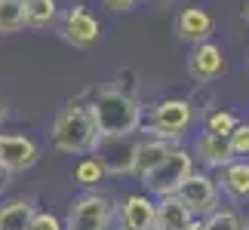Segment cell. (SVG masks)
Here are the masks:
<instances>
[{
	"label": "cell",
	"mask_w": 249,
	"mask_h": 230,
	"mask_svg": "<svg viewBox=\"0 0 249 230\" xmlns=\"http://www.w3.org/2000/svg\"><path fill=\"white\" fill-rule=\"evenodd\" d=\"M86 108H89V117L99 135H136L145 123V111H142L139 99L126 89H117V86L95 89Z\"/></svg>",
	"instance_id": "6da1fadb"
},
{
	"label": "cell",
	"mask_w": 249,
	"mask_h": 230,
	"mask_svg": "<svg viewBox=\"0 0 249 230\" xmlns=\"http://www.w3.org/2000/svg\"><path fill=\"white\" fill-rule=\"evenodd\" d=\"M95 138H99V132H95L86 101H68L55 111L53 126H50L53 150L65 153V157H86L92 150Z\"/></svg>",
	"instance_id": "7a4b0ae2"
},
{
	"label": "cell",
	"mask_w": 249,
	"mask_h": 230,
	"mask_svg": "<svg viewBox=\"0 0 249 230\" xmlns=\"http://www.w3.org/2000/svg\"><path fill=\"white\" fill-rule=\"evenodd\" d=\"M194 129V104L178 95H166L151 104L148 123H142L139 132H145L151 138H166L172 145H181L188 138V132Z\"/></svg>",
	"instance_id": "3957f363"
},
{
	"label": "cell",
	"mask_w": 249,
	"mask_h": 230,
	"mask_svg": "<svg viewBox=\"0 0 249 230\" xmlns=\"http://www.w3.org/2000/svg\"><path fill=\"white\" fill-rule=\"evenodd\" d=\"M114 212H117V203L108 194H102L99 187L83 190L68 203L65 230H108L114 227Z\"/></svg>",
	"instance_id": "277c9868"
},
{
	"label": "cell",
	"mask_w": 249,
	"mask_h": 230,
	"mask_svg": "<svg viewBox=\"0 0 249 230\" xmlns=\"http://www.w3.org/2000/svg\"><path fill=\"white\" fill-rule=\"evenodd\" d=\"M194 169H197V163H194V153H191V148L176 145V148L166 153V160L160 163V166L151 172L145 181H139V184L145 187V194H151L154 199L172 197V194L178 190V184H181V181H185Z\"/></svg>",
	"instance_id": "5b68a950"
},
{
	"label": "cell",
	"mask_w": 249,
	"mask_h": 230,
	"mask_svg": "<svg viewBox=\"0 0 249 230\" xmlns=\"http://www.w3.org/2000/svg\"><path fill=\"white\" fill-rule=\"evenodd\" d=\"M136 150H139V132L136 135H99L89 153L102 163L105 175L120 178V175H132Z\"/></svg>",
	"instance_id": "8992f818"
},
{
	"label": "cell",
	"mask_w": 249,
	"mask_h": 230,
	"mask_svg": "<svg viewBox=\"0 0 249 230\" xmlns=\"http://www.w3.org/2000/svg\"><path fill=\"white\" fill-rule=\"evenodd\" d=\"M176 197L191 209L194 218H206L209 212H215L222 206V190H218V181L213 172L206 169H194L191 175L178 184Z\"/></svg>",
	"instance_id": "52a82bcc"
},
{
	"label": "cell",
	"mask_w": 249,
	"mask_h": 230,
	"mask_svg": "<svg viewBox=\"0 0 249 230\" xmlns=\"http://www.w3.org/2000/svg\"><path fill=\"white\" fill-rule=\"evenodd\" d=\"M59 37L74 49H92L102 40V22L86 3H74L59 16Z\"/></svg>",
	"instance_id": "ba28073f"
},
{
	"label": "cell",
	"mask_w": 249,
	"mask_h": 230,
	"mask_svg": "<svg viewBox=\"0 0 249 230\" xmlns=\"http://www.w3.org/2000/svg\"><path fill=\"white\" fill-rule=\"evenodd\" d=\"M40 163V145L25 132H0V175H22Z\"/></svg>",
	"instance_id": "9c48e42d"
},
{
	"label": "cell",
	"mask_w": 249,
	"mask_h": 230,
	"mask_svg": "<svg viewBox=\"0 0 249 230\" xmlns=\"http://www.w3.org/2000/svg\"><path fill=\"white\" fill-rule=\"evenodd\" d=\"M185 71H188V77H191L197 86L215 83L218 77H225V71H228L225 49H222L215 40H203V43L191 46L188 62H185Z\"/></svg>",
	"instance_id": "30bf717a"
},
{
	"label": "cell",
	"mask_w": 249,
	"mask_h": 230,
	"mask_svg": "<svg viewBox=\"0 0 249 230\" xmlns=\"http://www.w3.org/2000/svg\"><path fill=\"white\" fill-rule=\"evenodd\" d=\"M154 209H157V199L151 194H126L117 203L114 227L117 230H154Z\"/></svg>",
	"instance_id": "8fae6325"
},
{
	"label": "cell",
	"mask_w": 249,
	"mask_h": 230,
	"mask_svg": "<svg viewBox=\"0 0 249 230\" xmlns=\"http://www.w3.org/2000/svg\"><path fill=\"white\" fill-rule=\"evenodd\" d=\"M172 28H176V37H178V40L197 46V43H203V40L213 37L215 18L203 6H181L178 16H176V22H172Z\"/></svg>",
	"instance_id": "7c38bea8"
},
{
	"label": "cell",
	"mask_w": 249,
	"mask_h": 230,
	"mask_svg": "<svg viewBox=\"0 0 249 230\" xmlns=\"http://www.w3.org/2000/svg\"><path fill=\"white\" fill-rule=\"evenodd\" d=\"M191 153H194V163H200L206 172H218L234 160L231 148H228V138L225 135H213V132H200L194 148H191Z\"/></svg>",
	"instance_id": "4fadbf2b"
},
{
	"label": "cell",
	"mask_w": 249,
	"mask_h": 230,
	"mask_svg": "<svg viewBox=\"0 0 249 230\" xmlns=\"http://www.w3.org/2000/svg\"><path fill=\"white\" fill-rule=\"evenodd\" d=\"M218 190L231 203H249V160H231L225 169H218Z\"/></svg>",
	"instance_id": "5bb4252c"
},
{
	"label": "cell",
	"mask_w": 249,
	"mask_h": 230,
	"mask_svg": "<svg viewBox=\"0 0 249 230\" xmlns=\"http://www.w3.org/2000/svg\"><path fill=\"white\" fill-rule=\"evenodd\" d=\"M176 148L172 141H166V138H151V135H145V138H139V150H136V166H132V178H139V181H145L151 172H154L160 163L166 160V153Z\"/></svg>",
	"instance_id": "9a60e30c"
},
{
	"label": "cell",
	"mask_w": 249,
	"mask_h": 230,
	"mask_svg": "<svg viewBox=\"0 0 249 230\" xmlns=\"http://www.w3.org/2000/svg\"><path fill=\"white\" fill-rule=\"evenodd\" d=\"M197 218L191 215V209L181 199L172 197H160L157 209H154V230H188Z\"/></svg>",
	"instance_id": "2e32d148"
},
{
	"label": "cell",
	"mask_w": 249,
	"mask_h": 230,
	"mask_svg": "<svg viewBox=\"0 0 249 230\" xmlns=\"http://www.w3.org/2000/svg\"><path fill=\"white\" fill-rule=\"evenodd\" d=\"M37 212V199L28 194H16L0 199V230H28V221Z\"/></svg>",
	"instance_id": "e0dca14e"
},
{
	"label": "cell",
	"mask_w": 249,
	"mask_h": 230,
	"mask_svg": "<svg viewBox=\"0 0 249 230\" xmlns=\"http://www.w3.org/2000/svg\"><path fill=\"white\" fill-rule=\"evenodd\" d=\"M25 3V28H53L59 22L62 9H59V0H22Z\"/></svg>",
	"instance_id": "ac0fdd59"
},
{
	"label": "cell",
	"mask_w": 249,
	"mask_h": 230,
	"mask_svg": "<svg viewBox=\"0 0 249 230\" xmlns=\"http://www.w3.org/2000/svg\"><path fill=\"white\" fill-rule=\"evenodd\" d=\"M71 178L77 181V184L83 190H92V187H99L105 178V169H102V163L92 157V153H86V157H80L77 163H74V169H71Z\"/></svg>",
	"instance_id": "d6986e66"
},
{
	"label": "cell",
	"mask_w": 249,
	"mask_h": 230,
	"mask_svg": "<svg viewBox=\"0 0 249 230\" xmlns=\"http://www.w3.org/2000/svg\"><path fill=\"white\" fill-rule=\"evenodd\" d=\"M200 230H246L243 215L231 206H218L215 212H209L206 218H200Z\"/></svg>",
	"instance_id": "ffe728a7"
},
{
	"label": "cell",
	"mask_w": 249,
	"mask_h": 230,
	"mask_svg": "<svg viewBox=\"0 0 249 230\" xmlns=\"http://www.w3.org/2000/svg\"><path fill=\"white\" fill-rule=\"evenodd\" d=\"M25 31V3L22 0H0V37Z\"/></svg>",
	"instance_id": "44dd1931"
},
{
	"label": "cell",
	"mask_w": 249,
	"mask_h": 230,
	"mask_svg": "<svg viewBox=\"0 0 249 230\" xmlns=\"http://www.w3.org/2000/svg\"><path fill=\"white\" fill-rule=\"evenodd\" d=\"M237 123H240V117H237L234 111L228 108H209L206 117H203V132H213V135H231V132L237 129Z\"/></svg>",
	"instance_id": "7402d4cb"
},
{
	"label": "cell",
	"mask_w": 249,
	"mask_h": 230,
	"mask_svg": "<svg viewBox=\"0 0 249 230\" xmlns=\"http://www.w3.org/2000/svg\"><path fill=\"white\" fill-rule=\"evenodd\" d=\"M228 148H231L234 160H249V120L237 123V129L228 135Z\"/></svg>",
	"instance_id": "603a6c76"
},
{
	"label": "cell",
	"mask_w": 249,
	"mask_h": 230,
	"mask_svg": "<svg viewBox=\"0 0 249 230\" xmlns=\"http://www.w3.org/2000/svg\"><path fill=\"white\" fill-rule=\"evenodd\" d=\"M28 230H65V221L55 212H46V209H37L28 221Z\"/></svg>",
	"instance_id": "cb8c5ba5"
},
{
	"label": "cell",
	"mask_w": 249,
	"mask_h": 230,
	"mask_svg": "<svg viewBox=\"0 0 249 230\" xmlns=\"http://www.w3.org/2000/svg\"><path fill=\"white\" fill-rule=\"evenodd\" d=\"M105 9H111V13H129V9H136L139 6V0H102Z\"/></svg>",
	"instance_id": "d4e9b609"
},
{
	"label": "cell",
	"mask_w": 249,
	"mask_h": 230,
	"mask_svg": "<svg viewBox=\"0 0 249 230\" xmlns=\"http://www.w3.org/2000/svg\"><path fill=\"white\" fill-rule=\"evenodd\" d=\"M6 117H9V111H6V104L0 101V126H3V123H6Z\"/></svg>",
	"instance_id": "484cf974"
},
{
	"label": "cell",
	"mask_w": 249,
	"mask_h": 230,
	"mask_svg": "<svg viewBox=\"0 0 249 230\" xmlns=\"http://www.w3.org/2000/svg\"><path fill=\"white\" fill-rule=\"evenodd\" d=\"M240 16H243V22L249 25V0H246V3H243V9H240Z\"/></svg>",
	"instance_id": "4316f807"
},
{
	"label": "cell",
	"mask_w": 249,
	"mask_h": 230,
	"mask_svg": "<svg viewBox=\"0 0 249 230\" xmlns=\"http://www.w3.org/2000/svg\"><path fill=\"white\" fill-rule=\"evenodd\" d=\"M188 230H200V218H197V221H194V224H191Z\"/></svg>",
	"instance_id": "83f0119b"
},
{
	"label": "cell",
	"mask_w": 249,
	"mask_h": 230,
	"mask_svg": "<svg viewBox=\"0 0 249 230\" xmlns=\"http://www.w3.org/2000/svg\"><path fill=\"white\" fill-rule=\"evenodd\" d=\"M243 224H246V230H249V212H246V218H243Z\"/></svg>",
	"instance_id": "f1b7e54d"
},
{
	"label": "cell",
	"mask_w": 249,
	"mask_h": 230,
	"mask_svg": "<svg viewBox=\"0 0 249 230\" xmlns=\"http://www.w3.org/2000/svg\"><path fill=\"white\" fill-rule=\"evenodd\" d=\"M108 230H117V227H108Z\"/></svg>",
	"instance_id": "f546056e"
}]
</instances>
